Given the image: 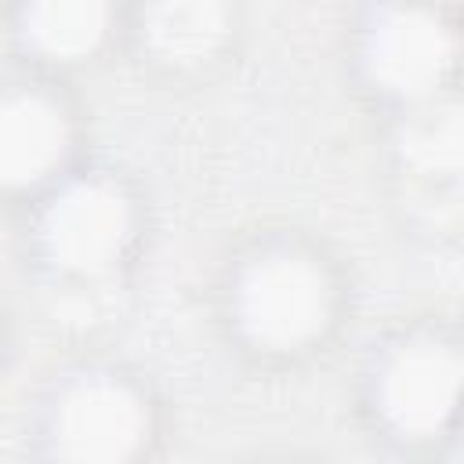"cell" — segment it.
I'll list each match as a JSON object with an SVG mask.
<instances>
[{
  "label": "cell",
  "mask_w": 464,
  "mask_h": 464,
  "mask_svg": "<svg viewBox=\"0 0 464 464\" xmlns=\"http://www.w3.org/2000/svg\"><path fill=\"white\" fill-rule=\"evenodd\" d=\"M388 410L402 424H431L439 413L450 406L453 388H457V370L450 366L446 355L435 352H417L395 362L388 373Z\"/></svg>",
  "instance_id": "cell-1"
},
{
  "label": "cell",
  "mask_w": 464,
  "mask_h": 464,
  "mask_svg": "<svg viewBox=\"0 0 464 464\" xmlns=\"http://www.w3.org/2000/svg\"><path fill=\"white\" fill-rule=\"evenodd\" d=\"M257 294L254 297V315H261L257 323L268 330V334H283V337H294L301 334L315 308H319V294H315V283L304 279V272L297 268H272L257 286H250Z\"/></svg>",
  "instance_id": "cell-2"
}]
</instances>
